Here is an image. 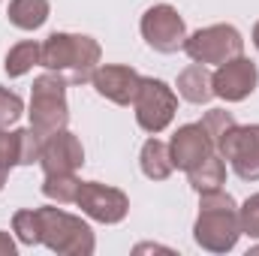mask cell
I'll return each mask as SVG.
<instances>
[{"instance_id": "6", "label": "cell", "mask_w": 259, "mask_h": 256, "mask_svg": "<svg viewBox=\"0 0 259 256\" xmlns=\"http://www.w3.org/2000/svg\"><path fill=\"white\" fill-rule=\"evenodd\" d=\"M133 109H136V124L157 136L175 121V112H178V94L163 81V78H145L142 75V84H139V94L133 100Z\"/></svg>"}, {"instance_id": "25", "label": "cell", "mask_w": 259, "mask_h": 256, "mask_svg": "<svg viewBox=\"0 0 259 256\" xmlns=\"http://www.w3.org/2000/svg\"><path fill=\"white\" fill-rule=\"evenodd\" d=\"M15 250H18V244L12 241V235L0 232V256H15Z\"/></svg>"}, {"instance_id": "11", "label": "cell", "mask_w": 259, "mask_h": 256, "mask_svg": "<svg viewBox=\"0 0 259 256\" xmlns=\"http://www.w3.org/2000/svg\"><path fill=\"white\" fill-rule=\"evenodd\" d=\"M217 151L214 139L208 136V130L202 124H184L175 130V136L169 139V154H172V166L181 172H190L199 166L205 157H211Z\"/></svg>"}, {"instance_id": "1", "label": "cell", "mask_w": 259, "mask_h": 256, "mask_svg": "<svg viewBox=\"0 0 259 256\" xmlns=\"http://www.w3.org/2000/svg\"><path fill=\"white\" fill-rule=\"evenodd\" d=\"M103 61V49L88 33H49L39 52V66L58 72L66 84H88Z\"/></svg>"}, {"instance_id": "8", "label": "cell", "mask_w": 259, "mask_h": 256, "mask_svg": "<svg viewBox=\"0 0 259 256\" xmlns=\"http://www.w3.org/2000/svg\"><path fill=\"white\" fill-rule=\"evenodd\" d=\"M217 154L241 181H259V124H232L220 136Z\"/></svg>"}, {"instance_id": "5", "label": "cell", "mask_w": 259, "mask_h": 256, "mask_svg": "<svg viewBox=\"0 0 259 256\" xmlns=\"http://www.w3.org/2000/svg\"><path fill=\"white\" fill-rule=\"evenodd\" d=\"M184 52L193 64L220 66L232 58H238V55H244V36L232 24H208V27L187 36Z\"/></svg>"}, {"instance_id": "13", "label": "cell", "mask_w": 259, "mask_h": 256, "mask_svg": "<svg viewBox=\"0 0 259 256\" xmlns=\"http://www.w3.org/2000/svg\"><path fill=\"white\" fill-rule=\"evenodd\" d=\"M91 84L109 103L133 106V100L139 94V84H142V75L127 64H100L97 72H94V78H91Z\"/></svg>"}, {"instance_id": "18", "label": "cell", "mask_w": 259, "mask_h": 256, "mask_svg": "<svg viewBox=\"0 0 259 256\" xmlns=\"http://www.w3.org/2000/svg\"><path fill=\"white\" fill-rule=\"evenodd\" d=\"M39 52H42V42H33V39L15 42V46L6 52V61H3L6 75H9V78H21V75H27L33 66H39Z\"/></svg>"}, {"instance_id": "23", "label": "cell", "mask_w": 259, "mask_h": 256, "mask_svg": "<svg viewBox=\"0 0 259 256\" xmlns=\"http://www.w3.org/2000/svg\"><path fill=\"white\" fill-rule=\"evenodd\" d=\"M238 226H241V235L259 238V193L247 196L244 205L238 208Z\"/></svg>"}, {"instance_id": "15", "label": "cell", "mask_w": 259, "mask_h": 256, "mask_svg": "<svg viewBox=\"0 0 259 256\" xmlns=\"http://www.w3.org/2000/svg\"><path fill=\"white\" fill-rule=\"evenodd\" d=\"M139 166L145 172V178L151 181H166L175 166H172V154H169V145L157 136H151L145 145H142V154H139Z\"/></svg>"}, {"instance_id": "3", "label": "cell", "mask_w": 259, "mask_h": 256, "mask_svg": "<svg viewBox=\"0 0 259 256\" xmlns=\"http://www.w3.org/2000/svg\"><path fill=\"white\" fill-rule=\"evenodd\" d=\"M39 217V244H46L52 253L58 256H91L97 250L94 229L69 214L64 208H36Z\"/></svg>"}, {"instance_id": "17", "label": "cell", "mask_w": 259, "mask_h": 256, "mask_svg": "<svg viewBox=\"0 0 259 256\" xmlns=\"http://www.w3.org/2000/svg\"><path fill=\"white\" fill-rule=\"evenodd\" d=\"M187 181L196 193H211V190H220L226 184V160L214 151L211 157H205L199 166H193L187 172Z\"/></svg>"}, {"instance_id": "9", "label": "cell", "mask_w": 259, "mask_h": 256, "mask_svg": "<svg viewBox=\"0 0 259 256\" xmlns=\"http://www.w3.org/2000/svg\"><path fill=\"white\" fill-rule=\"evenodd\" d=\"M75 205L81 208L84 217L97 220V223H106V226H115L121 223L130 214V196L118 187H109V184H100V181H81L78 196H75Z\"/></svg>"}, {"instance_id": "14", "label": "cell", "mask_w": 259, "mask_h": 256, "mask_svg": "<svg viewBox=\"0 0 259 256\" xmlns=\"http://www.w3.org/2000/svg\"><path fill=\"white\" fill-rule=\"evenodd\" d=\"M178 97L193 103V106H205L214 100V81L205 64H190L178 72Z\"/></svg>"}, {"instance_id": "10", "label": "cell", "mask_w": 259, "mask_h": 256, "mask_svg": "<svg viewBox=\"0 0 259 256\" xmlns=\"http://www.w3.org/2000/svg\"><path fill=\"white\" fill-rule=\"evenodd\" d=\"M211 81H214V97L226 100V103H241L247 100L259 84V69L250 58L238 55L226 64H220L211 72Z\"/></svg>"}, {"instance_id": "7", "label": "cell", "mask_w": 259, "mask_h": 256, "mask_svg": "<svg viewBox=\"0 0 259 256\" xmlns=\"http://www.w3.org/2000/svg\"><path fill=\"white\" fill-rule=\"evenodd\" d=\"M139 30H142V39L160 52V55H175V52H184V42H187V24L184 18L178 15L175 6L169 3H157L151 9H145L142 21H139Z\"/></svg>"}, {"instance_id": "12", "label": "cell", "mask_w": 259, "mask_h": 256, "mask_svg": "<svg viewBox=\"0 0 259 256\" xmlns=\"http://www.w3.org/2000/svg\"><path fill=\"white\" fill-rule=\"evenodd\" d=\"M39 166H42L46 175L81 169L84 166V148H81L78 136L69 133V130H58V133L46 136L42 148H39Z\"/></svg>"}, {"instance_id": "26", "label": "cell", "mask_w": 259, "mask_h": 256, "mask_svg": "<svg viewBox=\"0 0 259 256\" xmlns=\"http://www.w3.org/2000/svg\"><path fill=\"white\" fill-rule=\"evenodd\" d=\"M253 46H256V49H259V21H256V24H253Z\"/></svg>"}, {"instance_id": "21", "label": "cell", "mask_w": 259, "mask_h": 256, "mask_svg": "<svg viewBox=\"0 0 259 256\" xmlns=\"http://www.w3.org/2000/svg\"><path fill=\"white\" fill-rule=\"evenodd\" d=\"M12 232L21 244L33 247L39 244V217H36V208H21L12 214Z\"/></svg>"}, {"instance_id": "22", "label": "cell", "mask_w": 259, "mask_h": 256, "mask_svg": "<svg viewBox=\"0 0 259 256\" xmlns=\"http://www.w3.org/2000/svg\"><path fill=\"white\" fill-rule=\"evenodd\" d=\"M21 115H24V100L0 84V127H12Z\"/></svg>"}, {"instance_id": "2", "label": "cell", "mask_w": 259, "mask_h": 256, "mask_svg": "<svg viewBox=\"0 0 259 256\" xmlns=\"http://www.w3.org/2000/svg\"><path fill=\"white\" fill-rule=\"evenodd\" d=\"M241 238L238 202L223 190L199 193V217L193 223V241L208 253H229Z\"/></svg>"}, {"instance_id": "24", "label": "cell", "mask_w": 259, "mask_h": 256, "mask_svg": "<svg viewBox=\"0 0 259 256\" xmlns=\"http://www.w3.org/2000/svg\"><path fill=\"white\" fill-rule=\"evenodd\" d=\"M199 124L208 130V136H211V139H214V145H217V142H220V136L235 124V118H232V112H226V109H211V112H205V118H202Z\"/></svg>"}, {"instance_id": "4", "label": "cell", "mask_w": 259, "mask_h": 256, "mask_svg": "<svg viewBox=\"0 0 259 256\" xmlns=\"http://www.w3.org/2000/svg\"><path fill=\"white\" fill-rule=\"evenodd\" d=\"M30 127L39 139L66 130L69 124V106H66V81L58 72H42L30 84Z\"/></svg>"}, {"instance_id": "16", "label": "cell", "mask_w": 259, "mask_h": 256, "mask_svg": "<svg viewBox=\"0 0 259 256\" xmlns=\"http://www.w3.org/2000/svg\"><path fill=\"white\" fill-rule=\"evenodd\" d=\"M49 12H52L49 0H9L6 18L18 30H39L49 21Z\"/></svg>"}, {"instance_id": "20", "label": "cell", "mask_w": 259, "mask_h": 256, "mask_svg": "<svg viewBox=\"0 0 259 256\" xmlns=\"http://www.w3.org/2000/svg\"><path fill=\"white\" fill-rule=\"evenodd\" d=\"M18 160H21V136H18V130L0 127V190L6 187V178L18 166Z\"/></svg>"}, {"instance_id": "19", "label": "cell", "mask_w": 259, "mask_h": 256, "mask_svg": "<svg viewBox=\"0 0 259 256\" xmlns=\"http://www.w3.org/2000/svg\"><path fill=\"white\" fill-rule=\"evenodd\" d=\"M78 187H81V178H75V172H52L42 181V196L58 205H75Z\"/></svg>"}]
</instances>
